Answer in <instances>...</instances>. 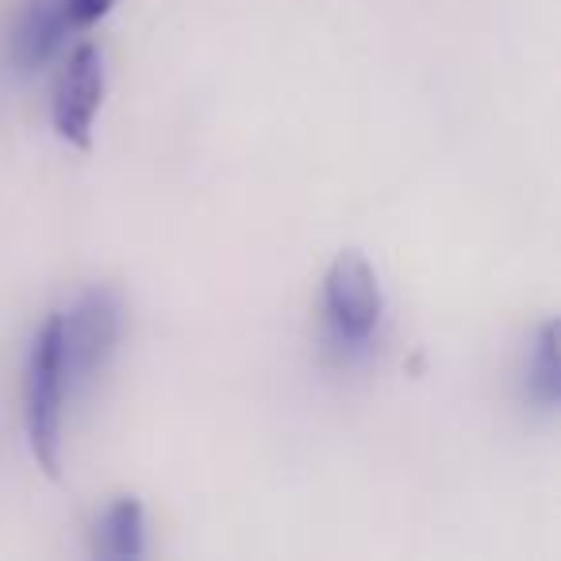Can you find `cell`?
<instances>
[{
  "label": "cell",
  "mask_w": 561,
  "mask_h": 561,
  "mask_svg": "<svg viewBox=\"0 0 561 561\" xmlns=\"http://www.w3.org/2000/svg\"><path fill=\"white\" fill-rule=\"evenodd\" d=\"M119 331H124V308L119 297L104 285L81 293L70 312H55L58 366H62L66 397L81 392L116 354Z\"/></svg>",
  "instance_id": "obj_1"
},
{
  "label": "cell",
  "mask_w": 561,
  "mask_h": 561,
  "mask_svg": "<svg viewBox=\"0 0 561 561\" xmlns=\"http://www.w3.org/2000/svg\"><path fill=\"white\" fill-rule=\"evenodd\" d=\"M62 404L66 381L58 366V339H55V312L39 323L32 346H27L24 366V431L32 458L47 477L62 469Z\"/></svg>",
  "instance_id": "obj_2"
},
{
  "label": "cell",
  "mask_w": 561,
  "mask_h": 561,
  "mask_svg": "<svg viewBox=\"0 0 561 561\" xmlns=\"http://www.w3.org/2000/svg\"><path fill=\"white\" fill-rule=\"evenodd\" d=\"M323 312H328L331 335L343 346H362L374 339L385 312V297L366 254L343 250L328 265V277H323Z\"/></svg>",
  "instance_id": "obj_3"
},
{
  "label": "cell",
  "mask_w": 561,
  "mask_h": 561,
  "mask_svg": "<svg viewBox=\"0 0 561 561\" xmlns=\"http://www.w3.org/2000/svg\"><path fill=\"white\" fill-rule=\"evenodd\" d=\"M104 101V55L93 43H81L70 58H66L62 73L55 81V101H50V116H55V131L66 142L85 150L93 142V119Z\"/></svg>",
  "instance_id": "obj_4"
},
{
  "label": "cell",
  "mask_w": 561,
  "mask_h": 561,
  "mask_svg": "<svg viewBox=\"0 0 561 561\" xmlns=\"http://www.w3.org/2000/svg\"><path fill=\"white\" fill-rule=\"evenodd\" d=\"M70 9L66 0H27V9L20 12L16 32L9 43V58L16 66V73H35L50 55L58 50V43L70 32Z\"/></svg>",
  "instance_id": "obj_5"
},
{
  "label": "cell",
  "mask_w": 561,
  "mask_h": 561,
  "mask_svg": "<svg viewBox=\"0 0 561 561\" xmlns=\"http://www.w3.org/2000/svg\"><path fill=\"white\" fill-rule=\"evenodd\" d=\"M93 550L101 558H139L147 550V512L139 496H116L96 519Z\"/></svg>",
  "instance_id": "obj_6"
},
{
  "label": "cell",
  "mask_w": 561,
  "mask_h": 561,
  "mask_svg": "<svg viewBox=\"0 0 561 561\" xmlns=\"http://www.w3.org/2000/svg\"><path fill=\"white\" fill-rule=\"evenodd\" d=\"M527 389L530 400L553 412L558 408V328L546 320L538 335L530 339V358H527Z\"/></svg>",
  "instance_id": "obj_7"
},
{
  "label": "cell",
  "mask_w": 561,
  "mask_h": 561,
  "mask_svg": "<svg viewBox=\"0 0 561 561\" xmlns=\"http://www.w3.org/2000/svg\"><path fill=\"white\" fill-rule=\"evenodd\" d=\"M119 0H66V9H70V24L73 27H89L96 20H104L112 9H116Z\"/></svg>",
  "instance_id": "obj_8"
}]
</instances>
